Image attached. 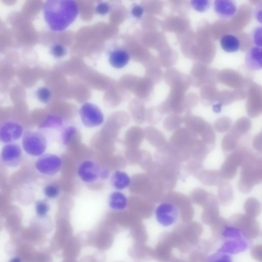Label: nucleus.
I'll use <instances>...</instances> for the list:
<instances>
[{
    "mask_svg": "<svg viewBox=\"0 0 262 262\" xmlns=\"http://www.w3.org/2000/svg\"><path fill=\"white\" fill-rule=\"evenodd\" d=\"M36 212L39 217H45L50 210L48 203L44 200H38L35 205Z\"/></svg>",
    "mask_w": 262,
    "mask_h": 262,
    "instance_id": "23",
    "label": "nucleus"
},
{
    "mask_svg": "<svg viewBox=\"0 0 262 262\" xmlns=\"http://www.w3.org/2000/svg\"><path fill=\"white\" fill-rule=\"evenodd\" d=\"M250 41L257 47H262V25L255 27L250 34Z\"/></svg>",
    "mask_w": 262,
    "mask_h": 262,
    "instance_id": "20",
    "label": "nucleus"
},
{
    "mask_svg": "<svg viewBox=\"0 0 262 262\" xmlns=\"http://www.w3.org/2000/svg\"><path fill=\"white\" fill-rule=\"evenodd\" d=\"M253 14L256 21L262 25V1L260 2L256 5Z\"/></svg>",
    "mask_w": 262,
    "mask_h": 262,
    "instance_id": "27",
    "label": "nucleus"
},
{
    "mask_svg": "<svg viewBox=\"0 0 262 262\" xmlns=\"http://www.w3.org/2000/svg\"><path fill=\"white\" fill-rule=\"evenodd\" d=\"M245 63L250 71L256 72L262 69V47H250L246 53Z\"/></svg>",
    "mask_w": 262,
    "mask_h": 262,
    "instance_id": "12",
    "label": "nucleus"
},
{
    "mask_svg": "<svg viewBox=\"0 0 262 262\" xmlns=\"http://www.w3.org/2000/svg\"><path fill=\"white\" fill-rule=\"evenodd\" d=\"M206 262H233L229 254L218 250L217 253L210 255Z\"/></svg>",
    "mask_w": 262,
    "mask_h": 262,
    "instance_id": "22",
    "label": "nucleus"
},
{
    "mask_svg": "<svg viewBox=\"0 0 262 262\" xmlns=\"http://www.w3.org/2000/svg\"><path fill=\"white\" fill-rule=\"evenodd\" d=\"M45 21L52 31H65L77 19L79 14L77 3L71 0H49L42 8Z\"/></svg>",
    "mask_w": 262,
    "mask_h": 262,
    "instance_id": "1",
    "label": "nucleus"
},
{
    "mask_svg": "<svg viewBox=\"0 0 262 262\" xmlns=\"http://www.w3.org/2000/svg\"><path fill=\"white\" fill-rule=\"evenodd\" d=\"M211 1L209 0H193L190 2V5L196 11L204 13L208 11L211 6Z\"/></svg>",
    "mask_w": 262,
    "mask_h": 262,
    "instance_id": "21",
    "label": "nucleus"
},
{
    "mask_svg": "<svg viewBox=\"0 0 262 262\" xmlns=\"http://www.w3.org/2000/svg\"><path fill=\"white\" fill-rule=\"evenodd\" d=\"M50 53L56 59L63 58L67 54L66 47L60 43H55L50 47Z\"/></svg>",
    "mask_w": 262,
    "mask_h": 262,
    "instance_id": "18",
    "label": "nucleus"
},
{
    "mask_svg": "<svg viewBox=\"0 0 262 262\" xmlns=\"http://www.w3.org/2000/svg\"><path fill=\"white\" fill-rule=\"evenodd\" d=\"M251 240L243 230L228 227L223 234V244L218 250L229 255L245 251L250 246Z\"/></svg>",
    "mask_w": 262,
    "mask_h": 262,
    "instance_id": "2",
    "label": "nucleus"
},
{
    "mask_svg": "<svg viewBox=\"0 0 262 262\" xmlns=\"http://www.w3.org/2000/svg\"><path fill=\"white\" fill-rule=\"evenodd\" d=\"M101 167L95 161L86 160L80 164L77 168L78 177L86 184H93L102 177Z\"/></svg>",
    "mask_w": 262,
    "mask_h": 262,
    "instance_id": "7",
    "label": "nucleus"
},
{
    "mask_svg": "<svg viewBox=\"0 0 262 262\" xmlns=\"http://www.w3.org/2000/svg\"><path fill=\"white\" fill-rule=\"evenodd\" d=\"M35 95L40 103L47 104L53 97L52 90L46 86H41L37 89Z\"/></svg>",
    "mask_w": 262,
    "mask_h": 262,
    "instance_id": "17",
    "label": "nucleus"
},
{
    "mask_svg": "<svg viewBox=\"0 0 262 262\" xmlns=\"http://www.w3.org/2000/svg\"><path fill=\"white\" fill-rule=\"evenodd\" d=\"M155 217L158 223L163 226L173 225L179 217L178 208L172 204L163 203L156 208Z\"/></svg>",
    "mask_w": 262,
    "mask_h": 262,
    "instance_id": "8",
    "label": "nucleus"
},
{
    "mask_svg": "<svg viewBox=\"0 0 262 262\" xmlns=\"http://www.w3.org/2000/svg\"><path fill=\"white\" fill-rule=\"evenodd\" d=\"M63 161L59 156L53 154H44L36 161L35 168L40 174L52 176L61 169Z\"/></svg>",
    "mask_w": 262,
    "mask_h": 262,
    "instance_id": "5",
    "label": "nucleus"
},
{
    "mask_svg": "<svg viewBox=\"0 0 262 262\" xmlns=\"http://www.w3.org/2000/svg\"><path fill=\"white\" fill-rule=\"evenodd\" d=\"M144 13V8L138 4H133L130 9V16L137 20L143 17Z\"/></svg>",
    "mask_w": 262,
    "mask_h": 262,
    "instance_id": "26",
    "label": "nucleus"
},
{
    "mask_svg": "<svg viewBox=\"0 0 262 262\" xmlns=\"http://www.w3.org/2000/svg\"><path fill=\"white\" fill-rule=\"evenodd\" d=\"M64 125L63 119L59 116H49L44 122L40 124L39 127L41 129H58L61 128Z\"/></svg>",
    "mask_w": 262,
    "mask_h": 262,
    "instance_id": "16",
    "label": "nucleus"
},
{
    "mask_svg": "<svg viewBox=\"0 0 262 262\" xmlns=\"http://www.w3.org/2000/svg\"><path fill=\"white\" fill-rule=\"evenodd\" d=\"M110 181L112 186L119 191L127 188L131 184V179L129 175L121 170L115 171Z\"/></svg>",
    "mask_w": 262,
    "mask_h": 262,
    "instance_id": "15",
    "label": "nucleus"
},
{
    "mask_svg": "<svg viewBox=\"0 0 262 262\" xmlns=\"http://www.w3.org/2000/svg\"><path fill=\"white\" fill-rule=\"evenodd\" d=\"M131 56L128 50L124 48L117 47L110 50L108 54L109 64L113 68L121 69L129 63Z\"/></svg>",
    "mask_w": 262,
    "mask_h": 262,
    "instance_id": "11",
    "label": "nucleus"
},
{
    "mask_svg": "<svg viewBox=\"0 0 262 262\" xmlns=\"http://www.w3.org/2000/svg\"><path fill=\"white\" fill-rule=\"evenodd\" d=\"M222 105L221 104H217L213 106L214 112L216 113H219L221 111Z\"/></svg>",
    "mask_w": 262,
    "mask_h": 262,
    "instance_id": "28",
    "label": "nucleus"
},
{
    "mask_svg": "<svg viewBox=\"0 0 262 262\" xmlns=\"http://www.w3.org/2000/svg\"><path fill=\"white\" fill-rule=\"evenodd\" d=\"M22 125L14 119H8L0 126V140L4 144L14 143L24 134Z\"/></svg>",
    "mask_w": 262,
    "mask_h": 262,
    "instance_id": "6",
    "label": "nucleus"
},
{
    "mask_svg": "<svg viewBox=\"0 0 262 262\" xmlns=\"http://www.w3.org/2000/svg\"><path fill=\"white\" fill-rule=\"evenodd\" d=\"M214 11L221 19H230L237 14L238 7L232 0H216L213 4Z\"/></svg>",
    "mask_w": 262,
    "mask_h": 262,
    "instance_id": "10",
    "label": "nucleus"
},
{
    "mask_svg": "<svg viewBox=\"0 0 262 262\" xmlns=\"http://www.w3.org/2000/svg\"><path fill=\"white\" fill-rule=\"evenodd\" d=\"M9 262H22V261L19 258L14 257L10 260Z\"/></svg>",
    "mask_w": 262,
    "mask_h": 262,
    "instance_id": "29",
    "label": "nucleus"
},
{
    "mask_svg": "<svg viewBox=\"0 0 262 262\" xmlns=\"http://www.w3.org/2000/svg\"><path fill=\"white\" fill-rule=\"evenodd\" d=\"M77 133V129L74 126H68L65 128L61 134V141L64 145L69 144Z\"/></svg>",
    "mask_w": 262,
    "mask_h": 262,
    "instance_id": "19",
    "label": "nucleus"
},
{
    "mask_svg": "<svg viewBox=\"0 0 262 262\" xmlns=\"http://www.w3.org/2000/svg\"><path fill=\"white\" fill-rule=\"evenodd\" d=\"M128 200L122 191L117 190L111 194L108 198L109 207L114 211L125 210L128 206Z\"/></svg>",
    "mask_w": 262,
    "mask_h": 262,
    "instance_id": "13",
    "label": "nucleus"
},
{
    "mask_svg": "<svg viewBox=\"0 0 262 262\" xmlns=\"http://www.w3.org/2000/svg\"><path fill=\"white\" fill-rule=\"evenodd\" d=\"M220 45L222 49L227 53H236L241 47L239 38L231 34H226L222 37L220 40Z\"/></svg>",
    "mask_w": 262,
    "mask_h": 262,
    "instance_id": "14",
    "label": "nucleus"
},
{
    "mask_svg": "<svg viewBox=\"0 0 262 262\" xmlns=\"http://www.w3.org/2000/svg\"><path fill=\"white\" fill-rule=\"evenodd\" d=\"M59 187L54 184L47 186L44 189V194L48 199H54L57 198L59 194Z\"/></svg>",
    "mask_w": 262,
    "mask_h": 262,
    "instance_id": "24",
    "label": "nucleus"
},
{
    "mask_svg": "<svg viewBox=\"0 0 262 262\" xmlns=\"http://www.w3.org/2000/svg\"><path fill=\"white\" fill-rule=\"evenodd\" d=\"M112 6L107 2H99L95 6V13L100 16H105L112 11Z\"/></svg>",
    "mask_w": 262,
    "mask_h": 262,
    "instance_id": "25",
    "label": "nucleus"
},
{
    "mask_svg": "<svg viewBox=\"0 0 262 262\" xmlns=\"http://www.w3.org/2000/svg\"><path fill=\"white\" fill-rule=\"evenodd\" d=\"M22 144L25 152L33 157H41L46 150L48 142L46 136L41 132L27 131L22 137Z\"/></svg>",
    "mask_w": 262,
    "mask_h": 262,
    "instance_id": "3",
    "label": "nucleus"
},
{
    "mask_svg": "<svg viewBox=\"0 0 262 262\" xmlns=\"http://www.w3.org/2000/svg\"><path fill=\"white\" fill-rule=\"evenodd\" d=\"M23 154L22 148L18 144H6L2 149L1 160L2 164L9 168H16L22 163Z\"/></svg>",
    "mask_w": 262,
    "mask_h": 262,
    "instance_id": "9",
    "label": "nucleus"
},
{
    "mask_svg": "<svg viewBox=\"0 0 262 262\" xmlns=\"http://www.w3.org/2000/svg\"><path fill=\"white\" fill-rule=\"evenodd\" d=\"M79 115L84 126L92 128L101 126L105 121L102 111L96 105L86 102L80 106Z\"/></svg>",
    "mask_w": 262,
    "mask_h": 262,
    "instance_id": "4",
    "label": "nucleus"
}]
</instances>
